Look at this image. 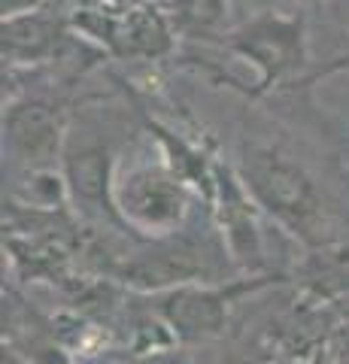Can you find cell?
I'll return each mask as SVG.
<instances>
[{
    "label": "cell",
    "mask_w": 349,
    "mask_h": 364,
    "mask_svg": "<svg viewBox=\"0 0 349 364\" xmlns=\"http://www.w3.org/2000/svg\"><path fill=\"white\" fill-rule=\"evenodd\" d=\"M240 182L255 207L310 246L328 243V210L307 170L276 146H249L240 158Z\"/></svg>",
    "instance_id": "6da1fadb"
},
{
    "label": "cell",
    "mask_w": 349,
    "mask_h": 364,
    "mask_svg": "<svg viewBox=\"0 0 349 364\" xmlns=\"http://www.w3.org/2000/svg\"><path fill=\"white\" fill-rule=\"evenodd\" d=\"M222 46L258 73L252 95H267L307 64V25L301 16L258 13L225 33Z\"/></svg>",
    "instance_id": "7a4b0ae2"
},
{
    "label": "cell",
    "mask_w": 349,
    "mask_h": 364,
    "mask_svg": "<svg viewBox=\"0 0 349 364\" xmlns=\"http://www.w3.org/2000/svg\"><path fill=\"white\" fill-rule=\"evenodd\" d=\"M116 210L122 225L146 234H171L188 213L183 179L171 167H134L116 179Z\"/></svg>",
    "instance_id": "3957f363"
},
{
    "label": "cell",
    "mask_w": 349,
    "mask_h": 364,
    "mask_svg": "<svg viewBox=\"0 0 349 364\" xmlns=\"http://www.w3.org/2000/svg\"><path fill=\"white\" fill-rule=\"evenodd\" d=\"M4 146L31 173L52 170L67 146V119L46 97H18L4 109Z\"/></svg>",
    "instance_id": "277c9868"
},
{
    "label": "cell",
    "mask_w": 349,
    "mask_h": 364,
    "mask_svg": "<svg viewBox=\"0 0 349 364\" xmlns=\"http://www.w3.org/2000/svg\"><path fill=\"white\" fill-rule=\"evenodd\" d=\"M262 279L243 282V286L228 289H210V286H176L159 301V316L164 325L173 331V337L186 340V343H198V340L219 337L228 322V304L246 289H258Z\"/></svg>",
    "instance_id": "5b68a950"
},
{
    "label": "cell",
    "mask_w": 349,
    "mask_h": 364,
    "mask_svg": "<svg viewBox=\"0 0 349 364\" xmlns=\"http://www.w3.org/2000/svg\"><path fill=\"white\" fill-rule=\"evenodd\" d=\"M64 188L70 200L82 210L109 213L122 225V215L116 210V179H112V155L109 146L97 136H82L64 146Z\"/></svg>",
    "instance_id": "8992f818"
},
{
    "label": "cell",
    "mask_w": 349,
    "mask_h": 364,
    "mask_svg": "<svg viewBox=\"0 0 349 364\" xmlns=\"http://www.w3.org/2000/svg\"><path fill=\"white\" fill-rule=\"evenodd\" d=\"M92 37L100 43H107V49H112L122 58H164L173 49V28L171 16L159 6L137 4L128 6L122 16H97V25L88 28Z\"/></svg>",
    "instance_id": "52a82bcc"
},
{
    "label": "cell",
    "mask_w": 349,
    "mask_h": 364,
    "mask_svg": "<svg viewBox=\"0 0 349 364\" xmlns=\"http://www.w3.org/2000/svg\"><path fill=\"white\" fill-rule=\"evenodd\" d=\"M116 273L119 279H125L128 286L137 289H171V286H188L198 277H207L210 267L198 246L186 240H173L137 255L128 264H122Z\"/></svg>",
    "instance_id": "ba28073f"
},
{
    "label": "cell",
    "mask_w": 349,
    "mask_h": 364,
    "mask_svg": "<svg viewBox=\"0 0 349 364\" xmlns=\"http://www.w3.org/2000/svg\"><path fill=\"white\" fill-rule=\"evenodd\" d=\"M67 40L64 21L49 16L46 6L4 16V61L6 64H43L58 55Z\"/></svg>",
    "instance_id": "9c48e42d"
},
{
    "label": "cell",
    "mask_w": 349,
    "mask_h": 364,
    "mask_svg": "<svg viewBox=\"0 0 349 364\" xmlns=\"http://www.w3.org/2000/svg\"><path fill=\"white\" fill-rule=\"evenodd\" d=\"M228 0H173V18L186 28L207 31L225 16Z\"/></svg>",
    "instance_id": "30bf717a"
},
{
    "label": "cell",
    "mask_w": 349,
    "mask_h": 364,
    "mask_svg": "<svg viewBox=\"0 0 349 364\" xmlns=\"http://www.w3.org/2000/svg\"><path fill=\"white\" fill-rule=\"evenodd\" d=\"M131 364H188V358L176 349H164V346H152L143 349L140 355H134Z\"/></svg>",
    "instance_id": "8fae6325"
},
{
    "label": "cell",
    "mask_w": 349,
    "mask_h": 364,
    "mask_svg": "<svg viewBox=\"0 0 349 364\" xmlns=\"http://www.w3.org/2000/svg\"><path fill=\"white\" fill-rule=\"evenodd\" d=\"M28 364H73L64 355V349H58L55 343H37L28 352Z\"/></svg>",
    "instance_id": "7c38bea8"
},
{
    "label": "cell",
    "mask_w": 349,
    "mask_h": 364,
    "mask_svg": "<svg viewBox=\"0 0 349 364\" xmlns=\"http://www.w3.org/2000/svg\"><path fill=\"white\" fill-rule=\"evenodd\" d=\"M276 364H298V361H291V358H286V361H276Z\"/></svg>",
    "instance_id": "4fadbf2b"
},
{
    "label": "cell",
    "mask_w": 349,
    "mask_h": 364,
    "mask_svg": "<svg viewBox=\"0 0 349 364\" xmlns=\"http://www.w3.org/2000/svg\"><path fill=\"white\" fill-rule=\"evenodd\" d=\"M237 364H255V361H237Z\"/></svg>",
    "instance_id": "5bb4252c"
},
{
    "label": "cell",
    "mask_w": 349,
    "mask_h": 364,
    "mask_svg": "<svg viewBox=\"0 0 349 364\" xmlns=\"http://www.w3.org/2000/svg\"><path fill=\"white\" fill-rule=\"evenodd\" d=\"M313 4H316V0H313Z\"/></svg>",
    "instance_id": "9a60e30c"
}]
</instances>
